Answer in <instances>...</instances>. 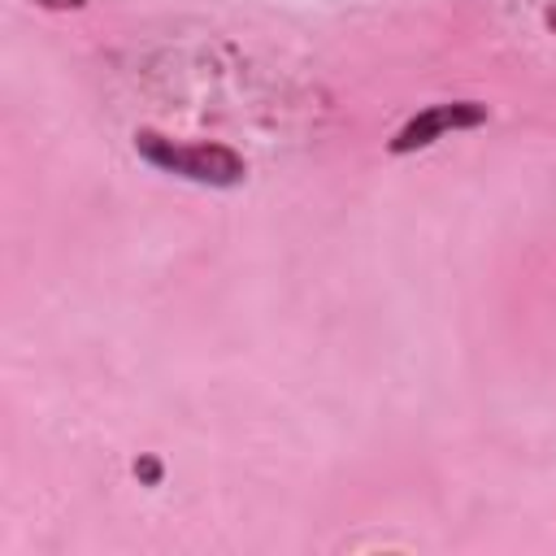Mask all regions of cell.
Segmentation results:
<instances>
[{
  "instance_id": "cell-1",
  "label": "cell",
  "mask_w": 556,
  "mask_h": 556,
  "mask_svg": "<svg viewBox=\"0 0 556 556\" xmlns=\"http://www.w3.org/2000/svg\"><path fill=\"white\" fill-rule=\"evenodd\" d=\"M135 148L148 165L174 174V178H187V182H204V187H239L248 165L235 148L226 143H195V139H165L156 130H139L135 135Z\"/></svg>"
},
{
  "instance_id": "cell-4",
  "label": "cell",
  "mask_w": 556,
  "mask_h": 556,
  "mask_svg": "<svg viewBox=\"0 0 556 556\" xmlns=\"http://www.w3.org/2000/svg\"><path fill=\"white\" fill-rule=\"evenodd\" d=\"M39 4H56V9H78L83 0H39Z\"/></svg>"
},
{
  "instance_id": "cell-3",
  "label": "cell",
  "mask_w": 556,
  "mask_h": 556,
  "mask_svg": "<svg viewBox=\"0 0 556 556\" xmlns=\"http://www.w3.org/2000/svg\"><path fill=\"white\" fill-rule=\"evenodd\" d=\"M135 469H143V478H148V482H156V478H161V465H156V460H143V465H135Z\"/></svg>"
},
{
  "instance_id": "cell-2",
  "label": "cell",
  "mask_w": 556,
  "mask_h": 556,
  "mask_svg": "<svg viewBox=\"0 0 556 556\" xmlns=\"http://www.w3.org/2000/svg\"><path fill=\"white\" fill-rule=\"evenodd\" d=\"M486 122V109L473 104V100H447V104H426L421 113H413L395 135H391V152L404 156V152H417V148H430L439 143L447 130H469V126H482Z\"/></svg>"
}]
</instances>
